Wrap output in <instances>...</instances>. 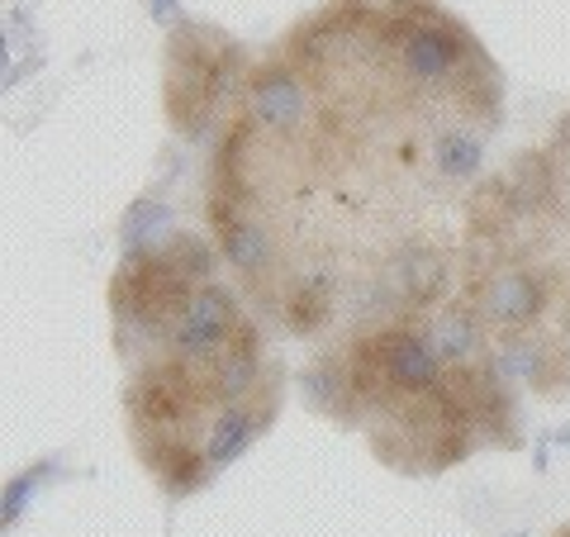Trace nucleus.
Here are the masks:
<instances>
[{
  "label": "nucleus",
  "instance_id": "nucleus-1",
  "mask_svg": "<svg viewBox=\"0 0 570 537\" xmlns=\"http://www.w3.org/2000/svg\"><path fill=\"white\" fill-rule=\"evenodd\" d=\"M247 52L214 25L176 20L167 33V119L186 138H209L228 100L247 91Z\"/></svg>",
  "mask_w": 570,
  "mask_h": 537
},
{
  "label": "nucleus",
  "instance_id": "nucleus-2",
  "mask_svg": "<svg viewBox=\"0 0 570 537\" xmlns=\"http://www.w3.org/2000/svg\"><path fill=\"white\" fill-rule=\"evenodd\" d=\"M205 214H209V228H214V243H219L224 262L253 285L257 295H266V281L281 276V247H276V234L266 228L262 214L238 201V195H224V191H209L205 195Z\"/></svg>",
  "mask_w": 570,
  "mask_h": 537
},
{
  "label": "nucleus",
  "instance_id": "nucleus-3",
  "mask_svg": "<svg viewBox=\"0 0 570 537\" xmlns=\"http://www.w3.org/2000/svg\"><path fill=\"white\" fill-rule=\"evenodd\" d=\"M314 115V96H309V71L295 67L285 52L276 48L266 62L247 71V91H243V119L257 134H276L291 138L309 124Z\"/></svg>",
  "mask_w": 570,
  "mask_h": 537
},
{
  "label": "nucleus",
  "instance_id": "nucleus-4",
  "mask_svg": "<svg viewBox=\"0 0 570 537\" xmlns=\"http://www.w3.org/2000/svg\"><path fill=\"white\" fill-rule=\"evenodd\" d=\"M547 276L519 262H494L485 272H471V310L485 324L504 333H523L547 314Z\"/></svg>",
  "mask_w": 570,
  "mask_h": 537
},
{
  "label": "nucleus",
  "instance_id": "nucleus-5",
  "mask_svg": "<svg viewBox=\"0 0 570 537\" xmlns=\"http://www.w3.org/2000/svg\"><path fill=\"white\" fill-rule=\"evenodd\" d=\"M448 396L456 400V409L466 414L471 433L480 447H519L523 428H519V409H513V396L499 375L475 362V367H448Z\"/></svg>",
  "mask_w": 570,
  "mask_h": 537
},
{
  "label": "nucleus",
  "instance_id": "nucleus-6",
  "mask_svg": "<svg viewBox=\"0 0 570 537\" xmlns=\"http://www.w3.org/2000/svg\"><path fill=\"white\" fill-rule=\"evenodd\" d=\"M276 404H281V385L272 381L262 390V396H253V400H243V404H224L219 414L209 419V428H205V438H200V457H205V467L219 476L224 467H234V461L253 447L266 428H272V419H276Z\"/></svg>",
  "mask_w": 570,
  "mask_h": 537
},
{
  "label": "nucleus",
  "instance_id": "nucleus-7",
  "mask_svg": "<svg viewBox=\"0 0 570 537\" xmlns=\"http://www.w3.org/2000/svg\"><path fill=\"white\" fill-rule=\"evenodd\" d=\"M333 310H337V276L328 272V266H314V272L291 276L276 295L281 324L295 338H314L333 319Z\"/></svg>",
  "mask_w": 570,
  "mask_h": 537
},
{
  "label": "nucleus",
  "instance_id": "nucleus-8",
  "mask_svg": "<svg viewBox=\"0 0 570 537\" xmlns=\"http://www.w3.org/2000/svg\"><path fill=\"white\" fill-rule=\"evenodd\" d=\"M423 333L442 357V367H475L480 352H485V319L471 304H442L423 324Z\"/></svg>",
  "mask_w": 570,
  "mask_h": 537
},
{
  "label": "nucleus",
  "instance_id": "nucleus-9",
  "mask_svg": "<svg viewBox=\"0 0 570 537\" xmlns=\"http://www.w3.org/2000/svg\"><path fill=\"white\" fill-rule=\"evenodd\" d=\"M428 167H433L438 182L466 186L480 176V167H485V138L466 129V124H442L433 143H428Z\"/></svg>",
  "mask_w": 570,
  "mask_h": 537
},
{
  "label": "nucleus",
  "instance_id": "nucleus-10",
  "mask_svg": "<svg viewBox=\"0 0 570 537\" xmlns=\"http://www.w3.org/2000/svg\"><path fill=\"white\" fill-rule=\"evenodd\" d=\"M176 214L163 195H134V205L124 209V224H119V243H124V257H142L153 247H163L176 234Z\"/></svg>",
  "mask_w": 570,
  "mask_h": 537
},
{
  "label": "nucleus",
  "instance_id": "nucleus-11",
  "mask_svg": "<svg viewBox=\"0 0 570 537\" xmlns=\"http://www.w3.org/2000/svg\"><path fill=\"white\" fill-rule=\"evenodd\" d=\"M305 400L324 414L356 423V396H352V371H347V352L343 357H314V367L305 371Z\"/></svg>",
  "mask_w": 570,
  "mask_h": 537
},
{
  "label": "nucleus",
  "instance_id": "nucleus-12",
  "mask_svg": "<svg viewBox=\"0 0 570 537\" xmlns=\"http://www.w3.org/2000/svg\"><path fill=\"white\" fill-rule=\"evenodd\" d=\"M485 367L499 375L504 385H513V381H528V385H538V390H551L547 381H551V348H542V343H532V338H519L513 333L509 343H499L490 357H485Z\"/></svg>",
  "mask_w": 570,
  "mask_h": 537
},
{
  "label": "nucleus",
  "instance_id": "nucleus-13",
  "mask_svg": "<svg viewBox=\"0 0 570 537\" xmlns=\"http://www.w3.org/2000/svg\"><path fill=\"white\" fill-rule=\"evenodd\" d=\"M163 257H167L186 281H195V285L219 281L224 253H219V243H209V238H200V234H181V228H176V234L163 243Z\"/></svg>",
  "mask_w": 570,
  "mask_h": 537
},
{
  "label": "nucleus",
  "instance_id": "nucleus-14",
  "mask_svg": "<svg viewBox=\"0 0 570 537\" xmlns=\"http://www.w3.org/2000/svg\"><path fill=\"white\" fill-rule=\"evenodd\" d=\"M43 476H48V467H33L29 476H20V480H10L6 486V528H14V518L29 509V495H33V486H39Z\"/></svg>",
  "mask_w": 570,
  "mask_h": 537
},
{
  "label": "nucleus",
  "instance_id": "nucleus-15",
  "mask_svg": "<svg viewBox=\"0 0 570 537\" xmlns=\"http://www.w3.org/2000/svg\"><path fill=\"white\" fill-rule=\"evenodd\" d=\"M551 143H557V153H566V157H570V115H561L557 138H551Z\"/></svg>",
  "mask_w": 570,
  "mask_h": 537
},
{
  "label": "nucleus",
  "instance_id": "nucleus-16",
  "mask_svg": "<svg viewBox=\"0 0 570 537\" xmlns=\"http://www.w3.org/2000/svg\"><path fill=\"white\" fill-rule=\"evenodd\" d=\"M171 6H176V0H171ZM153 14H157V20L167 25V0H157V6H153Z\"/></svg>",
  "mask_w": 570,
  "mask_h": 537
},
{
  "label": "nucleus",
  "instance_id": "nucleus-17",
  "mask_svg": "<svg viewBox=\"0 0 570 537\" xmlns=\"http://www.w3.org/2000/svg\"><path fill=\"white\" fill-rule=\"evenodd\" d=\"M561 362H566V371H570V338H566V348H561Z\"/></svg>",
  "mask_w": 570,
  "mask_h": 537
},
{
  "label": "nucleus",
  "instance_id": "nucleus-18",
  "mask_svg": "<svg viewBox=\"0 0 570 537\" xmlns=\"http://www.w3.org/2000/svg\"><path fill=\"white\" fill-rule=\"evenodd\" d=\"M504 537H528V533H504Z\"/></svg>",
  "mask_w": 570,
  "mask_h": 537
}]
</instances>
